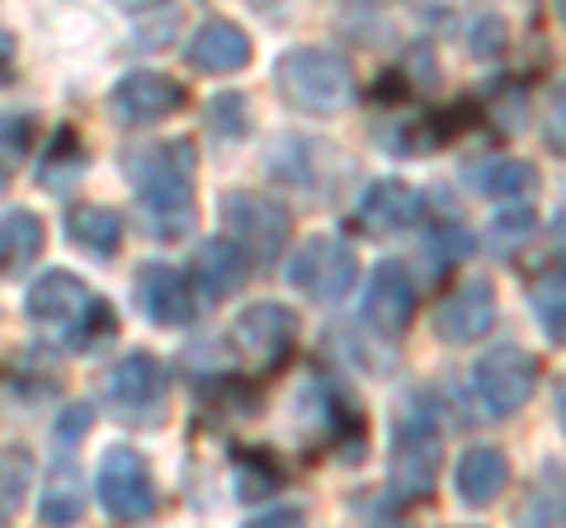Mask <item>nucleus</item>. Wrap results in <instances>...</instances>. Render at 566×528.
<instances>
[{"instance_id":"f8f14e48","label":"nucleus","mask_w":566,"mask_h":528,"mask_svg":"<svg viewBox=\"0 0 566 528\" xmlns=\"http://www.w3.org/2000/svg\"><path fill=\"white\" fill-rule=\"evenodd\" d=\"M495 311H501V303H495V284H491L486 274H472L453 293L439 297V307H434V336L444 340V345H472V340L491 336Z\"/></svg>"},{"instance_id":"5701e85b","label":"nucleus","mask_w":566,"mask_h":528,"mask_svg":"<svg viewBox=\"0 0 566 528\" xmlns=\"http://www.w3.org/2000/svg\"><path fill=\"white\" fill-rule=\"evenodd\" d=\"M81 515H85V486H81V472L66 453L62 467H52V477H48V490L39 500V519L43 524H76Z\"/></svg>"},{"instance_id":"9d476101","label":"nucleus","mask_w":566,"mask_h":528,"mask_svg":"<svg viewBox=\"0 0 566 528\" xmlns=\"http://www.w3.org/2000/svg\"><path fill=\"white\" fill-rule=\"evenodd\" d=\"M170 392V373L166 363L147 355V349H133L109 368V406L133 420V425H156V411L166 406Z\"/></svg>"},{"instance_id":"2f4dec72","label":"nucleus","mask_w":566,"mask_h":528,"mask_svg":"<svg viewBox=\"0 0 566 528\" xmlns=\"http://www.w3.org/2000/svg\"><path fill=\"white\" fill-rule=\"evenodd\" d=\"M534 307H538V321L566 345V278H553V284H543L538 297H534Z\"/></svg>"},{"instance_id":"c756f323","label":"nucleus","mask_w":566,"mask_h":528,"mask_svg":"<svg viewBox=\"0 0 566 528\" xmlns=\"http://www.w3.org/2000/svg\"><path fill=\"white\" fill-rule=\"evenodd\" d=\"M251 104H245V95H218L208 104V128L222 133V137H241L245 128H251Z\"/></svg>"},{"instance_id":"4468645a","label":"nucleus","mask_w":566,"mask_h":528,"mask_svg":"<svg viewBox=\"0 0 566 528\" xmlns=\"http://www.w3.org/2000/svg\"><path fill=\"white\" fill-rule=\"evenodd\" d=\"M199 297V284L170 264H142L137 270V307L156 326H193Z\"/></svg>"},{"instance_id":"4be33fe9","label":"nucleus","mask_w":566,"mask_h":528,"mask_svg":"<svg viewBox=\"0 0 566 528\" xmlns=\"http://www.w3.org/2000/svg\"><path fill=\"white\" fill-rule=\"evenodd\" d=\"M524 524H566V463L562 457H547L538 467L534 486H528V500H524Z\"/></svg>"},{"instance_id":"aec40b11","label":"nucleus","mask_w":566,"mask_h":528,"mask_svg":"<svg viewBox=\"0 0 566 528\" xmlns=\"http://www.w3.org/2000/svg\"><path fill=\"white\" fill-rule=\"evenodd\" d=\"M472 184H476V193H486V199L524 203L528 193L538 189V166L520 161V156H495V161H482L472 170Z\"/></svg>"},{"instance_id":"e433bc0d","label":"nucleus","mask_w":566,"mask_h":528,"mask_svg":"<svg viewBox=\"0 0 566 528\" xmlns=\"http://www.w3.org/2000/svg\"><path fill=\"white\" fill-rule=\"evenodd\" d=\"M118 10H128V14H147V10H156V6H166V0H114Z\"/></svg>"},{"instance_id":"c9c22d12","label":"nucleus","mask_w":566,"mask_h":528,"mask_svg":"<svg viewBox=\"0 0 566 528\" xmlns=\"http://www.w3.org/2000/svg\"><path fill=\"white\" fill-rule=\"evenodd\" d=\"M303 519V505H289V509H270V515H255V528H279V524H297Z\"/></svg>"},{"instance_id":"2eb2a0df","label":"nucleus","mask_w":566,"mask_h":528,"mask_svg":"<svg viewBox=\"0 0 566 528\" xmlns=\"http://www.w3.org/2000/svg\"><path fill=\"white\" fill-rule=\"evenodd\" d=\"M424 213V199L406 184V180H374L364 189L359 208H354V218L368 236H397V232H411Z\"/></svg>"},{"instance_id":"4c0bfd02","label":"nucleus","mask_w":566,"mask_h":528,"mask_svg":"<svg viewBox=\"0 0 566 528\" xmlns=\"http://www.w3.org/2000/svg\"><path fill=\"white\" fill-rule=\"evenodd\" d=\"M553 406H557V425H562V434H566V382L557 387V401H553Z\"/></svg>"},{"instance_id":"b1692460","label":"nucleus","mask_w":566,"mask_h":528,"mask_svg":"<svg viewBox=\"0 0 566 528\" xmlns=\"http://www.w3.org/2000/svg\"><path fill=\"white\" fill-rule=\"evenodd\" d=\"M322 406H326V444L340 448L345 463L364 457V439H368L364 411H354L340 392H322Z\"/></svg>"},{"instance_id":"dca6fc26","label":"nucleus","mask_w":566,"mask_h":528,"mask_svg":"<svg viewBox=\"0 0 566 528\" xmlns=\"http://www.w3.org/2000/svg\"><path fill=\"white\" fill-rule=\"evenodd\" d=\"M255 274V260L241 251L232 236H212L199 245V255H193V284L208 303H222V297H237L245 284H251Z\"/></svg>"},{"instance_id":"20e7f679","label":"nucleus","mask_w":566,"mask_h":528,"mask_svg":"<svg viewBox=\"0 0 566 528\" xmlns=\"http://www.w3.org/2000/svg\"><path fill=\"white\" fill-rule=\"evenodd\" d=\"M444 463V439L424 411H406L392 425V472H387V505L411 509L434 496V477Z\"/></svg>"},{"instance_id":"7c9ffc66","label":"nucleus","mask_w":566,"mask_h":528,"mask_svg":"<svg viewBox=\"0 0 566 528\" xmlns=\"http://www.w3.org/2000/svg\"><path fill=\"white\" fill-rule=\"evenodd\" d=\"M510 43V33H505V20H495V14H482L472 29H468V52L476 62H491V57H501V47Z\"/></svg>"},{"instance_id":"6e6552de","label":"nucleus","mask_w":566,"mask_h":528,"mask_svg":"<svg viewBox=\"0 0 566 528\" xmlns=\"http://www.w3.org/2000/svg\"><path fill=\"white\" fill-rule=\"evenodd\" d=\"M289 284L312 297V303L335 307L340 297L354 293V278H359V264H354V251L340 236H312L289 255Z\"/></svg>"},{"instance_id":"39448f33","label":"nucleus","mask_w":566,"mask_h":528,"mask_svg":"<svg viewBox=\"0 0 566 528\" xmlns=\"http://www.w3.org/2000/svg\"><path fill=\"white\" fill-rule=\"evenodd\" d=\"M297 336H303V321H297L293 307L251 303L232 321V330H227V345H232V355H237V363L245 368V373L270 378V373H279V368L289 363Z\"/></svg>"},{"instance_id":"412c9836","label":"nucleus","mask_w":566,"mask_h":528,"mask_svg":"<svg viewBox=\"0 0 566 528\" xmlns=\"http://www.w3.org/2000/svg\"><path fill=\"white\" fill-rule=\"evenodd\" d=\"M43 241L48 232L33 208H6V218H0V260H6V274L29 270L43 255Z\"/></svg>"},{"instance_id":"58836bf2","label":"nucleus","mask_w":566,"mask_h":528,"mask_svg":"<svg viewBox=\"0 0 566 528\" xmlns=\"http://www.w3.org/2000/svg\"><path fill=\"white\" fill-rule=\"evenodd\" d=\"M557 14H562V24H566V0H557Z\"/></svg>"},{"instance_id":"f704fd0d","label":"nucleus","mask_w":566,"mask_h":528,"mask_svg":"<svg viewBox=\"0 0 566 528\" xmlns=\"http://www.w3.org/2000/svg\"><path fill=\"white\" fill-rule=\"evenodd\" d=\"M543 142H547V151H553V156H566V85H557V95L547 99Z\"/></svg>"},{"instance_id":"f03ea898","label":"nucleus","mask_w":566,"mask_h":528,"mask_svg":"<svg viewBox=\"0 0 566 528\" xmlns=\"http://www.w3.org/2000/svg\"><path fill=\"white\" fill-rule=\"evenodd\" d=\"M24 311L29 321L62 330V345L76 349V355L114 336V307L99 293H91V284L71 270H48L43 278H33Z\"/></svg>"},{"instance_id":"a211bd4d","label":"nucleus","mask_w":566,"mask_h":528,"mask_svg":"<svg viewBox=\"0 0 566 528\" xmlns=\"http://www.w3.org/2000/svg\"><path fill=\"white\" fill-rule=\"evenodd\" d=\"M453 486H458V500L468 509H486L501 500V490L510 486V457L495 448V444H472L458 457V472H453Z\"/></svg>"},{"instance_id":"0eeeda50","label":"nucleus","mask_w":566,"mask_h":528,"mask_svg":"<svg viewBox=\"0 0 566 528\" xmlns=\"http://www.w3.org/2000/svg\"><path fill=\"white\" fill-rule=\"evenodd\" d=\"M95 496L99 509L118 524H142L156 515V477L147 467V457L128 444L104 448L99 472H95Z\"/></svg>"},{"instance_id":"72a5a7b5","label":"nucleus","mask_w":566,"mask_h":528,"mask_svg":"<svg viewBox=\"0 0 566 528\" xmlns=\"http://www.w3.org/2000/svg\"><path fill=\"white\" fill-rule=\"evenodd\" d=\"M528 232H534V213H528V208H510V213H501V218H495V226H491V241L495 245H501V251H505V245H520Z\"/></svg>"},{"instance_id":"cd10ccee","label":"nucleus","mask_w":566,"mask_h":528,"mask_svg":"<svg viewBox=\"0 0 566 528\" xmlns=\"http://www.w3.org/2000/svg\"><path fill=\"white\" fill-rule=\"evenodd\" d=\"M0 515L14 519L20 515V505L29 496V482H33V457L20 448V444H6V477H0Z\"/></svg>"},{"instance_id":"c85d7f7f","label":"nucleus","mask_w":566,"mask_h":528,"mask_svg":"<svg viewBox=\"0 0 566 528\" xmlns=\"http://www.w3.org/2000/svg\"><path fill=\"white\" fill-rule=\"evenodd\" d=\"M95 425V406L91 401H71L66 411H57V420H52V444H57L62 453H76L81 439L91 434Z\"/></svg>"},{"instance_id":"bb28decb","label":"nucleus","mask_w":566,"mask_h":528,"mask_svg":"<svg viewBox=\"0 0 566 528\" xmlns=\"http://www.w3.org/2000/svg\"><path fill=\"white\" fill-rule=\"evenodd\" d=\"M468 245H472V236L463 232L458 213L439 218V222H434V232L424 236V255H430V270H434V274H444L453 260H463V255H468Z\"/></svg>"},{"instance_id":"f3484780","label":"nucleus","mask_w":566,"mask_h":528,"mask_svg":"<svg viewBox=\"0 0 566 528\" xmlns=\"http://www.w3.org/2000/svg\"><path fill=\"white\" fill-rule=\"evenodd\" d=\"M251 39H245V29L241 24H232V20H203L199 24V33L189 39V66L193 72H208V76H232V72H241L245 62H251Z\"/></svg>"},{"instance_id":"a878e982","label":"nucleus","mask_w":566,"mask_h":528,"mask_svg":"<svg viewBox=\"0 0 566 528\" xmlns=\"http://www.w3.org/2000/svg\"><path fill=\"white\" fill-rule=\"evenodd\" d=\"M279 482H283V472H279L270 448H245L237 457V496L245 505H260L264 496H274Z\"/></svg>"},{"instance_id":"9b49d317","label":"nucleus","mask_w":566,"mask_h":528,"mask_svg":"<svg viewBox=\"0 0 566 528\" xmlns=\"http://www.w3.org/2000/svg\"><path fill=\"white\" fill-rule=\"evenodd\" d=\"M185 104H189L185 85L166 72H147V66L118 76L109 91V114L118 128H151V123H166L170 114H180Z\"/></svg>"},{"instance_id":"423d86ee","label":"nucleus","mask_w":566,"mask_h":528,"mask_svg":"<svg viewBox=\"0 0 566 528\" xmlns=\"http://www.w3.org/2000/svg\"><path fill=\"white\" fill-rule=\"evenodd\" d=\"M222 232L255 260V270H270L274 260H283V245H289V236H293V222H289V213H283V203H274L270 193L237 189V193L222 199Z\"/></svg>"},{"instance_id":"1a4fd4ad","label":"nucleus","mask_w":566,"mask_h":528,"mask_svg":"<svg viewBox=\"0 0 566 528\" xmlns=\"http://www.w3.org/2000/svg\"><path fill=\"white\" fill-rule=\"evenodd\" d=\"M472 387L491 415H515L538 387V359L520 345H495L472 368Z\"/></svg>"},{"instance_id":"ddd939ff","label":"nucleus","mask_w":566,"mask_h":528,"mask_svg":"<svg viewBox=\"0 0 566 528\" xmlns=\"http://www.w3.org/2000/svg\"><path fill=\"white\" fill-rule=\"evenodd\" d=\"M416 316V278L401 260H382L374 274H368L364 288V321L378 330L382 340H397Z\"/></svg>"},{"instance_id":"473e14b6","label":"nucleus","mask_w":566,"mask_h":528,"mask_svg":"<svg viewBox=\"0 0 566 528\" xmlns=\"http://www.w3.org/2000/svg\"><path fill=\"white\" fill-rule=\"evenodd\" d=\"M29 142H33V114L29 109H10L6 114V180L14 175V166L24 161Z\"/></svg>"},{"instance_id":"7ed1b4c3","label":"nucleus","mask_w":566,"mask_h":528,"mask_svg":"<svg viewBox=\"0 0 566 528\" xmlns=\"http://www.w3.org/2000/svg\"><path fill=\"white\" fill-rule=\"evenodd\" d=\"M274 91L297 114H340L354 99V72L335 47H289L274 62Z\"/></svg>"},{"instance_id":"6ab92c4d","label":"nucleus","mask_w":566,"mask_h":528,"mask_svg":"<svg viewBox=\"0 0 566 528\" xmlns=\"http://www.w3.org/2000/svg\"><path fill=\"white\" fill-rule=\"evenodd\" d=\"M66 236H71V245L91 251L95 260H109L123 245V218L104 203H76L66 213Z\"/></svg>"},{"instance_id":"393cba45","label":"nucleus","mask_w":566,"mask_h":528,"mask_svg":"<svg viewBox=\"0 0 566 528\" xmlns=\"http://www.w3.org/2000/svg\"><path fill=\"white\" fill-rule=\"evenodd\" d=\"M81 170H85V147H81L76 128H57V133H52L48 156L39 161V184L43 189H66Z\"/></svg>"},{"instance_id":"f257e3e1","label":"nucleus","mask_w":566,"mask_h":528,"mask_svg":"<svg viewBox=\"0 0 566 528\" xmlns=\"http://www.w3.org/2000/svg\"><path fill=\"white\" fill-rule=\"evenodd\" d=\"M123 175L133 180L142 222L156 241H185L199 222L193 203V175H199V151L189 137L175 142H142L123 156Z\"/></svg>"}]
</instances>
